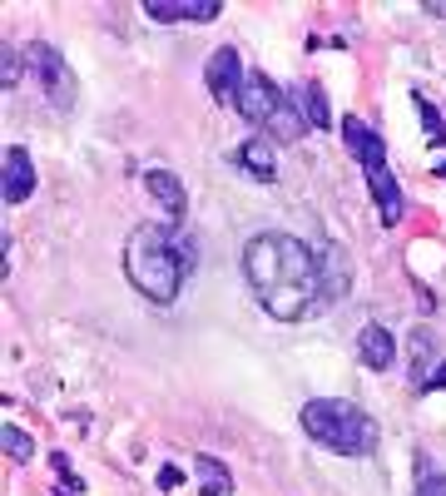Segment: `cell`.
I'll list each match as a JSON object with an SVG mask.
<instances>
[{
    "label": "cell",
    "instance_id": "obj_8",
    "mask_svg": "<svg viewBox=\"0 0 446 496\" xmlns=\"http://www.w3.org/2000/svg\"><path fill=\"white\" fill-rule=\"evenodd\" d=\"M144 189L169 214V224H184L189 219V194H184V179H179L174 169H144Z\"/></svg>",
    "mask_w": 446,
    "mask_h": 496
},
{
    "label": "cell",
    "instance_id": "obj_20",
    "mask_svg": "<svg viewBox=\"0 0 446 496\" xmlns=\"http://www.w3.org/2000/svg\"><path fill=\"white\" fill-rule=\"evenodd\" d=\"M422 393H446V363H437V373L422 383Z\"/></svg>",
    "mask_w": 446,
    "mask_h": 496
},
{
    "label": "cell",
    "instance_id": "obj_14",
    "mask_svg": "<svg viewBox=\"0 0 446 496\" xmlns=\"http://www.w3.org/2000/svg\"><path fill=\"white\" fill-rule=\"evenodd\" d=\"M0 447L10 462H35V437H25L15 422H0Z\"/></svg>",
    "mask_w": 446,
    "mask_h": 496
},
{
    "label": "cell",
    "instance_id": "obj_16",
    "mask_svg": "<svg viewBox=\"0 0 446 496\" xmlns=\"http://www.w3.org/2000/svg\"><path fill=\"white\" fill-rule=\"evenodd\" d=\"M427 353L437 357V337H431V333H412V377H417V387L427 383Z\"/></svg>",
    "mask_w": 446,
    "mask_h": 496
},
{
    "label": "cell",
    "instance_id": "obj_13",
    "mask_svg": "<svg viewBox=\"0 0 446 496\" xmlns=\"http://www.w3.org/2000/svg\"><path fill=\"white\" fill-rule=\"evenodd\" d=\"M194 472L204 477V487H199L194 496H228L233 491V472L223 467L218 457H194Z\"/></svg>",
    "mask_w": 446,
    "mask_h": 496
},
{
    "label": "cell",
    "instance_id": "obj_17",
    "mask_svg": "<svg viewBox=\"0 0 446 496\" xmlns=\"http://www.w3.org/2000/svg\"><path fill=\"white\" fill-rule=\"evenodd\" d=\"M50 467H55V477L65 481V491H74V496L84 491V481L74 477V467H70V457H65V452H55V457H50Z\"/></svg>",
    "mask_w": 446,
    "mask_h": 496
},
{
    "label": "cell",
    "instance_id": "obj_10",
    "mask_svg": "<svg viewBox=\"0 0 446 496\" xmlns=\"http://www.w3.org/2000/svg\"><path fill=\"white\" fill-rule=\"evenodd\" d=\"M357 357H363L372 373H392V363H397V337L382 328V323H367V328L357 333Z\"/></svg>",
    "mask_w": 446,
    "mask_h": 496
},
{
    "label": "cell",
    "instance_id": "obj_6",
    "mask_svg": "<svg viewBox=\"0 0 446 496\" xmlns=\"http://www.w3.org/2000/svg\"><path fill=\"white\" fill-rule=\"evenodd\" d=\"M204 80H208V90H214L218 104H238L243 80H248V70H243V55H238L233 45H218L214 55H208V65H204Z\"/></svg>",
    "mask_w": 446,
    "mask_h": 496
},
{
    "label": "cell",
    "instance_id": "obj_1",
    "mask_svg": "<svg viewBox=\"0 0 446 496\" xmlns=\"http://www.w3.org/2000/svg\"><path fill=\"white\" fill-rule=\"evenodd\" d=\"M243 278L258 293L263 313L278 323H303L333 308V298L347 288L337 253H313L293 234H258L243 248Z\"/></svg>",
    "mask_w": 446,
    "mask_h": 496
},
{
    "label": "cell",
    "instance_id": "obj_19",
    "mask_svg": "<svg viewBox=\"0 0 446 496\" xmlns=\"http://www.w3.org/2000/svg\"><path fill=\"white\" fill-rule=\"evenodd\" d=\"M174 487H184V472L164 462V467H159V491H174Z\"/></svg>",
    "mask_w": 446,
    "mask_h": 496
},
{
    "label": "cell",
    "instance_id": "obj_18",
    "mask_svg": "<svg viewBox=\"0 0 446 496\" xmlns=\"http://www.w3.org/2000/svg\"><path fill=\"white\" fill-rule=\"evenodd\" d=\"M417 496H446V472H422Z\"/></svg>",
    "mask_w": 446,
    "mask_h": 496
},
{
    "label": "cell",
    "instance_id": "obj_2",
    "mask_svg": "<svg viewBox=\"0 0 446 496\" xmlns=\"http://www.w3.org/2000/svg\"><path fill=\"white\" fill-rule=\"evenodd\" d=\"M194 263L199 248L184 224H140L124 244V273L159 308H169L184 293V283L194 278Z\"/></svg>",
    "mask_w": 446,
    "mask_h": 496
},
{
    "label": "cell",
    "instance_id": "obj_11",
    "mask_svg": "<svg viewBox=\"0 0 446 496\" xmlns=\"http://www.w3.org/2000/svg\"><path fill=\"white\" fill-rule=\"evenodd\" d=\"M228 160L238 164L253 184H273V179H278V160H273V144L268 140H243Z\"/></svg>",
    "mask_w": 446,
    "mask_h": 496
},
{
    "label": "cell",
    "instance_id": "obj_22",
    "mask_svg": "<svg viewBox=\"0 0 446 496\" xmlns=\"http://www.w3.org/2000/svg\"><path fill=\"white\" fill-rule=\"evenodd\" d=\"M437 179H446V160H441V164H437Z\"/></svg>",
    "mask_w": 446,
    "mask_h": 496
},
{
    "label": "cell",
    "instance_id": "obj_21",
    "mask_svg": "<svg viewBox=\"0 0 446 496\" xmlns=\"http://www.w3.org/2000/svg\"><path fill=\"white\" fill-rule=\"evenodd\" d=\"M422 10H427V15H441V20H446V0H427Z\"/></svg>",
    "mask_w": 446,
    "mask_h": 496
},
{
    "label": "cell",
    "instance_id": "obj_12",
    "mask_svg": "<svg viewBox=\"0 0 446 496\" xmlns=\"http://www.w3.org/2000/svg\"><path fill=\"white\" fill-rule=\"evenodd\" d=\"M293 104L297 114H303V124H313V130H327L333 124V110H327V94L317 90V84H293Z\"/></svg>",
    "mask_w": 446,
    "mask_h": 496
},
{
    "label": "cell",
    "instance_id": "obj_9",
    "mask_svg": "<svg viewBox=\"0 0 446 496\" xmlns=\"http://www.w3.org/2000/svg\"><path fill=\"white\" fill-rule=\"evenodd\" d=\"M0 194H5V204H25L30 194H35V160H30L20 144H10L5 154H0Z\"/></svg>",
    "mask_w": 446,
    "mask_h": 496
},
{
    "label": "cell",
    "instance_id": "obj_5",
    "mask_svg": "<svg viewBox=\"0 0 446 496\" xmlns=\"http://www.w3.org/2000/svg\"><path fill=\"white\" fill-rule=\"evenodd\" d=\"M283 104H288V94H283L268 75H258V70H253V75L243 80V94H238V104H233V110H238L248 124H263V130H268L273 114H278Z\"/></svg>",
    "mask_w": 446,
    "mask_h": 496
},
{
    "label": "cell",
    "instance_id": "obj_15",
    "mask_svg": "<svg viewBox=\"0 0 446 496\" xmlns=\"http://www.w3.org/2000/svg\"><path fill=\"white\" fill-rule=\"evenodd\" d=\"M412 104H417V114H422V130H427V140H431V144H446V120H441L437 104H431L422 90H412Z\"/></svg>",
    "mask_w": 446,
    "mask_h": 496
},
{
    "label": "cell",
    "instance_id": "obj_7",
    "mask_svg": "<svg viewBox=\"0 0 446 496\" xmlns=\"http://www.w3.org/2000/svg\"><path fill=\"white\" fill-rule=\"evenodd\" d=\"M149 20H164V25H208L223 15L218 0H144Z\"/></svg>",
    "mask_w": 446,
    "mask_h": 496
},
{
    "label": "cell",
    "instance_id": "obj_4",
    "mask_svg": "<svg viewBox=\"0 0 446 496\" xmlns=\"http://www.w3.org/2000/svg\"><path fill=\"white\" fill-rule=\"evenodd\" d=\"M20 60H25V70H30V80L40 84V94H45L50 104H55L60 114L74 110V75H70V65H65V55H60L55 45H45V40H35V45H25L20 50Z\"/></svg>",
    "mask_w": 446,
    "mask_h": 496
},
{
    "label": "cell",
    "instance_id": "obj_3",
    "mask_svg": "<svg viewBox=\"0 0 446 496\" xmlns=\"http://www.w3.org/2000/svg\"><path fill=\"white\" fill-rule=\"evenodd\" d=\"M303 432L317 442V447L337 452V457H372L382 442L377 422H372L357 403H343V397H313L303 407Z\"/></svg>",
    "mask_w": 446,
    "mask_h": 496
}]
</instances>
